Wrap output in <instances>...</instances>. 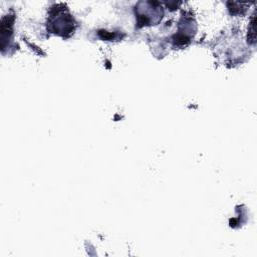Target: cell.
<instances>
[{
  "label": "cell",
  "instance_id": "obj_1",
  "mask_svg": "<svg viewBox=\"0 0 257 257\" xmlns=\"http://www.w3.org/2000/svg\"><path fill=\"white\" fill-rule=\"evenodd\" d=\"M250 26H251V29H249V37H250V40L252 42H254L255 41V15H253V17H252Z\"/></svg>",
  "mask_w": 257,
  "mask_h": 257
}]
</instances>
